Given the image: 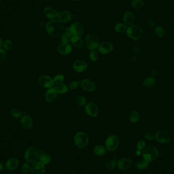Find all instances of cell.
<instances>
[{"instance_id":"obj_40","label":"cell","mask_w":174,"mask_h":174,"mask_svg":"<svg viewBox=\"0 0 174 174\" xmlns=\"http://www.w3.org/2000/svg\"><path fill=\"white\" fill-rule=\"evenodd\" d=\"M2 47L4 50H7V51L10 50L12 47V42L10 40H7L5 41Z\"/></svg>"},{"instance_id":"obj_1","label":"cell","mask_w":174,"mask_h":174,"mask_svg":"<svg viewBox=\"0 0 174 174\" xmlns=\"http://www.w3.org/2000/svg\"><path fill=\"white\" fill-rule=\"evenodd\" d=\"M46 31L50 36L57 38L61 36L64 30L63 23L59 20L53 19L49 21L46 25Z\"/></svg>"},{"instance_id":"obj_49","label":"cell","mask_w":174,"mask_h":174,"mask_svg":"<svg viewBox=\"0 0 174 174\" xmlns=\"http://www.w3.org/2000/svg\"><path fill=\"white\" fill-rule=\"evenodd\" d=\"M3 40H2L1 38H0V48H1V47L3 46Z\"/></svg>"},{"instance_id":"obj_10","label":"cell","mask_w":174,"mask_h":174,"mask_svg":"<svg viewBox=\"0 0 174 174\" xmlns=\"http://www.w3.org/2000/svg\"><path fill=\"white\" fill-rule=\"evenodd\" d=\"M38 81L40 85L44 88L50 89L54 86L55 83L53 79L48 75H41L39 78Z\"/></svg>"},{"instance_id":"obj_34","label":"cell","mask_w":174,"mask_h":174,"mask_svg":"<svg viewBox=\"0 0 174 174\" xmlns=\"http://www.w3.org/2000/svg\"><path fill=\"white\" fill-rule=\"evenodd\" d=\"M155 34L159 37H163L165 34V30L160 25H158L155 27Z\"/></svg>"},{"instance_id":"obj_17","label":"cell","mask_w":174,"mask_h":174,"mask_svg":"<svg viewBox=\"0 0 174 174\" xmlns=\"http://www.w3.org/2000/svg\"><path fill=\"white\" fill-rule=\"evenodd\" d=\"M43 14L48 19L53 20L57 18L58 12L54 8L46 7L43 9Z\"/></svg>"},{"instance_id":"obj_26","label":"cell","mask_w":174,"mask_h":174,"mask_svg":"<svg viewBox=\"0 0 174 174\" xmlns=\"http://www.w3.org/2000/svg\"><path fill=\"white\" fill-rule=\"evenodd\" d=\"M54 88L57 93L59 94L66 93L68 91V87L67 86L66 84L63 83H57L55 85Z\"/></svg>"},{"instance_id":"obj_22","label":"cell","mask_w":174,"mask_h":174,"mask_svg":"<svg viewBox=\"0 0 174 174\" xmlns=\"http://www.w3.org/2000/svg\"><path fill=\"white\" fill-rule=\"evenodd\" d=\"M57 93L55 88H51L48 89L45 94V99L48 103H52L55 101L57 98Z\"/></svg>"},{"instance_id":"obj_36","label":"cell","mask_w":174,"mask_h":174,"mask_svg":"<svg viewBox=\"0 0 174 174\" xmlns=\"http://www.w3.org/2000/svg\"><path fill=\"white\" fill-rule=\"evenodd\" d=\"M99 58V56L98 54V52L95 50L92 51L90 52L89 58L90 60L93 62H96L98 61Z\"/></svg>"},{"instance_id":"obj_47","label":"cell","mask_w":174,"mask_h":174,"mask_svg":"<svg viewBox=\"0 0 174 174\" xmlns=\"http://www.w3.org/2000/svg\"><path fill=\"white\" fill-rule=\"evenodd\" d=\"M5 167H6L5 166L4 164L3 163H0V171L4 170L5 168Z\"/></svg>"},{"instance_id":"obj_3","label":"cell","mask_w":174,"mask_h":174,"mask_svg":"<svg viewBox=\"0 0 174 174\" xmlns=\"http://www.w3.org/2000/svg\"><path fill=\"white\" fill-rule=\"evenodd\" d=\"M159 156V152L156 148L153 146H148L145 148L143 152L144 160L151 162L156 160Z\"/></svg>"},{"instance_id":"obj_21","label":"cell","mask_w":174,"mask_h":174,"mask_svg":"<svg viewBox=\"0 0 174 174\" xmlns=\"http://www.w3.org/2000/svg\"><path fill=\"white\" fill-rule=\"evenodd\" d=\"M20 123L23 128L29 129L32 127L33 121L30 116L24 115L21 118Z\"/></svg>"},{"instance_id":"obj_46","label":"cell","mask_w":174,"mask_h":174,"mask_svg":"<svg viewBox=\"0 0 174 174\" xmlns=\"http://www.w3.org/2000/svg\"><path fill=\"white\" fill-rule=\"evenodd\" d=\"M147 25H148V26H149L150 28H152L156 26V25H155V23L154 22L150 21V20L147 22Z\"/></svg>"},{"instance_id":"obj_31","label":"cell","mask_w":174,"mask_h":174,"mask_svg":"<svg viewBox=\"0 0 174 174\" xmlns=\"http://www.w3.org/2000/svg\"><path fill=\"white\" fill-rule=\"evenodd\" d=\"M132 5L134 9L140 10L143 8L145 4L143 0H132Z\"/></svg>"},{"instance_id":"obj_38","label":"cell","mask_w":174,"mask_h":174,"mask_svg":"<svg viewBox=\"0 0 174 174\" xmlns=\"http://www.w3.org/2000/svg\"><path fill=\"white\" fill-rule=\"evenodd\" d=\"M65 77L63 75H55V76L53 78V81L54 82V83H63L64 81Z\"/></svg>"},{"instance_id":"obj_28","label":"cell","mask_w":174,"mask_h":174,"mask_svg":"<svg viewBox=\"0 0 174 174\" xmlns=\"http://www.w3.org/2000/svg\"><path fill=\"white\" fill-rule=\"evenodd\" d=\"M73 35L71 33L69 28H68L65 30V32L63 33V34L61 36V41L62 42H70L72 37Z\"/></svg>"},{"instance_id":"obj_5","label":"cell","mask_w":174,"mask_h":174,"mask_svg":"<svg viewBox=\"0 0 174 174\" xmlns=\"http://www.w3.org/2000/svg\"><path fill=\"white\" fill-rule=\"evenodd\" d=\"M85 43L89 50L94 51L99 46V40L95 35L90 34L85 37Z\"/></svg>"},{"instance_id":"obj_14","label":"cell","mask_w":174,"mask_h":174,"mask_svg":"<svg viewBox=\"0 0 174 174\" xmlns=\"http://www.w3.org/2000/svg\"><path fill=\"white\" fill-rule=\"evenodd\" d=\"M58 51L62 55H67L72 51V46L68 42H62L58 47Z\"/></svg>"},{"instance_id":"obj_25","label":"cell","mask_w":174,"mask_h":174,"mask_svg":"<svg viewBox=\"0 0 174 174\" xmlns=\"http://www.w3.org/2000/svg\"><path fill=\"white\" fill-rule=\"evenodd\" d=\"M70 42L73 47L77 48H82L84 44L83 40L79 36H73L72 37Z\"/></svg>"},{"instance_id":"obj_39","label":"cell","mask_w":174,"mask_h":174,"mask_svg":"<svg viewBox=\"0 0 174 174\" xmlns=\"http://www.w3.org/2000/svg\"><path fill=\"white\" fill-rule=\"evenodd\" d=\"M31 170V167L28 163H25L22 167V174H26Z\"/></svg>"},{"instance_id":"obj_16","label":"cell","mask_w":174,"mask_h":174,"mask_svg":"<svg viewBox=\"0 0 174 174\" xmlns=\"http://www.w3.org/2000/svg\"><path fill=\"white\" fill-rule=\"evenodd\" d=\"M98 49V51L102 54H107L113 51V45L110 42H104L99 44Z\"/></svg>"},{"instance_id":"obj_12","label":"cell","mask_w":174,"mask_h":174,"mask_svg":"<svg viewBox=\"0 0 174 174\" xmlns=\"http://www.w3.org/2000/svg\"><path fill=\"white\" fill-rule=\"evenodd\" d=\"M82 89L87 92H93L96 89L95 83L91 79H86L81 82Z\"/></svg>"},{"instance_id":"obj_24","label":"cell","mask_w":174,"mask_h":174,"mask_svg":"<svg viewBox=\"0 0 174 174\" xmlns=\"http://www.w3.org/2000/svg\"><path fill=\"white\" fill-rule=\"evenodd\" d=\"M19 164L18 160L16 158H9L6 164V168L9 171H12L18 168Z\"/></svg>"},{"instance_id":"obj_6","label":"cell","mask_w":174,"mask_h":174,"mask_svg":"<svg viewBox=\"0 0 174 174\" xmlns=\"http://www.w3.org/2000/svg\"><path fill=\"white\" fill-rule=\"evenodd\" d=\"M105 148L108 151H114L117 149L119 145V140L115 135L108 136L105 140Z\"/></svg>"},{"instance_id":"obj_32","label":"cell","mask_w":174,"mask_h":174,"mask_svg":"<svg viewBox=\"0 0 174 174\" xmlns=\"http://www.w3.org/2000/svg\"><path fill=\"white\" fill-rule=\"evenodd\" d=\"M127 26L123 23H118L114 27L115 31L118 33H123L127 30Z\"/></svg>"},{"instance_id":"obj_9","label":"cell","mask_w":174,"mask_h":174,"mask_svg":"<svg viewBox=\"0 0 174 174\" xmlns=\"http://www.w3.org/2000/svg\"><path fill=\"white\" fill-rule=\"evenodd\" d=\"M154 136L156 140L160 143H167L171 140L170 134L164 130H159L157 132Z\"/></svg>"},{"instance_id":"obj_45","label":"cell","mask_w":174,"mask_h":174,"mask_svg":"<svg viewBox=\"0 0 174 174\" xmlns=\"http://www.w3.org/2000/svg\"><path fill=\"white\" fill-rule=\"evenodd\" d=\"M6 58V52L4 49L0 48V63L4 61Z\"/></svg>"},{"instance_id":"obj_43","label":"cell","mask_w":174,"mask_h":174,"mask_svg":"<svg viewBox=\"0 0 174 174\" xmlns=\"http://www.w3.org/2000/svg\"><path fill=\"white\" fill-rule=\"evenodd\" d=\"M145 146H146V143L145 141L144 140H140L137 144L136 148L138 149V150L141 151L145 148Z\"/></svg>"},{"instance_id":"obj_33","label":"cell","mask_w":174,"mask_h":174,"mask_svg":"<svg viewBox=\"0 0 174 174\" xmlns=\"http://www.w3.org/2000/svg\"><path fill=\"white\" fill-rule=\"evenodd\" d=\"M149 162L145 160H140L136 164V167L139 170H144L148 167Z\"/></svg>"},{"instance_id":"obj_44","label":"cell","mask_w":174,"mask_h":174,"mask_svg":"<svg viewBox=\"0 0 174 174\" xmlns=\"http://www.w3.org/2000/svg\"><path fill=\"white\" fill-rule=\"evenodd\" d=\"M145 138L148 140H153L155 139V136L151 132H147L145 133Z\"/></svg>"},{"instance_id":"obj_30","label":"cell","mask_w":174,"mask_h":174,"mask_svg":"<svg viewBox=\"0 0 174 174\" xmlns=\"http://www.w3.org/2000/svg\"><path fill=\"white\" fill-rule=\"evenodd\" d=\"M156 83L155 79L153 77H148L144 81V86L147 88H152Z\"/></svg>"},{"instance_id":"obj_7","label":"cell","mask_w":174,"mask_h":174,"mask_svg":"<svg viewBox=\"0 0 174 174\" xmlns=\"http://www.w3.org/2000/svg\"><path fill=\"white\" fill-rule=\"evenodd\" d=\"M69 28L70 32L73 36H80L85 32V25L83 22H73Z\"/></svg>"},{"instance_id":"obj_20","label":"cell","mask_w":174,"mask_h":174,"mask_svg":"<svg viewBox=\"0 0 174 174\" xmlns=\"http://www.w3.org/2000/svg\"><path fill=\"white\" fill-rule=\"evenodd\" d=\"M58 19L62 23L69 22L72 18V14L67 11H61L58 15Z\"/></svg>"},{"instance_id":"obj_2","label":"cell","mask_w":174,"mask_h":174,"mask_svg":"<svg viewBox=\"0 0 174 174\" xmlns=\"http://www.w3.org/2000/svg\"><path fill=\"white\" fill-rule=\"evenodd\" d=\"M126 32L129 38L135 40H137L140 39L143 34V31L142 28L139 25L136 24H133L129 26L127 29Z\"/></svg>"},{"instance_id":"obj_41","label":"cell","mask_w":174,"mask_h":174,"mask_svg":"<svg viewBox=\"0 0 174 174\" xmlns=\"http://www.w3.org/2000/svg\"><path fill=\"white\" fill-rule=\"evenodd\" d=\"M116 162L114 160H110L107 162L106 164V167L108 170H113L116 167Z\"/></svg>"},{"instance_id":"obj_29","label":"cell","mask_w":174,"mask_h":174,"mask_svg":"<svg viewBox=\"0 0 174 174\" xmlns=\"http://www.w3.org/2000/svg\"><path fill=\"white\" fill-rule=\"evenodd\" d=\"M129 119L130 121L132 123H136L138 122L140 119V114L137 111L133 110L129 114Z\"/></svg>"},{"instance_id":"obj_19","label":"cell","mask_w":174,"mask_h":174,"mask_svg":"<svg viewBox=\"0 0 174 174\" xmlns=\"http://www.w3.org/2000/svg\"><path fill=\"white\" fill-rule=\"evenodd\" d=\"M123 21L126 26H132L135 22V16L132 12L126 11L123 15Z\"/></svg>"},{"instance_id":"obj_23","label":"cell","mask_w":174,"mask_h":174,"mask_svg":"<svg viewBox=\"0 0 174 174\" xmlns=\"http://www.w3.org/2000/svg\"><path fill=\"white\" fill-rule=\"evenodd\" d=\"M38 159L44 165L48 164L51 160V156L47 152H41L38 153Z\"/></svg>"},{"instance_id":"obj_42","label":"cell","mask_w":174,"mask_h":174,"mask_svg":"<svg viewBox=\"0 0 174 174\" xmlns=\"http://www.w3.org/2000/svg\"><path fill=\"white\" fill-rule=\"evenodd\" d=\"M80 83H81L79 81H73L70 83L69 86V89L71 90L76 89L79 86Z\"/></svg>"},{"instance_id":"obj_50","label":"cell","mask_w":174,"mask_h":174,"mask_svg":"<svg viewBox=\"0 0 174 174\" xmlns=\"http://www.w3.org/2000/svg\"><path fill=\"white\" fill-rule=\"evenodd\" d=\"M140 154H141V151H139V150H138V151H136V155H138V156H139V155H140Z\"/></svg>"},{"instance_id":"obj_11","label":"cell","mask_w":174,"mask_h":174,"mask_svg":"<svg viewBox=\"0 0 174 174\" xmlns=\"http://www.w3.org/2000/svg\"><path fill=\"white\" fill-rule=\"evenodd\" d=\"M44 165L40 161H35L31 165V174H44Z\"/></svg>"},{"instance_id":"obj_35","label":"cell","mask_w":174,"mask_h":174,"mask_svg":"<svg viewBox=\"0 0 174 174\" xmlns=\"http://www.w3.org/2000/svg\"><path fill=\"white\" fill-rule=\"evenodd\" d=\"M75 101H76V104L81 107L86 105V99L85 97L83 96H81V95L78 96L75 98Z\"/></svg>"},{"instance_id":"obj_18","label":"cell","mask_w":174,"mask_h":174,"mask_svg":"<svg viewBox=\"0 0 174 174\" xmlns=\"http://www.w3.org/2000/svg\"><path fill=\"white\" fill-rule=\"evenodd\" d=\"M88 67V64L83 60H76L74 62L73 68L75 71L78 72H82L85 71Z\"/></svg>"},{"instance_id":"obj_8","label":"cell","mask_w":174,"mask_h":174,"mask_svg":"<svg viewBox=\"0 0 174 174\" xmlns=\"http://www.w3.org/2000/svg\"><path fill=\"white\" fill-rule=\"evenodd\" d=\"M25 158L28 163H33L38 158V153L33 147H29L26 150Z\"/></svg>"},{"instance_id":"obj_15","label":"cell","mask_w":174,"mask_h":174,"mask_svg":"<svg viewBox=\"0 0 174 174\" xmlns=\"http://www.w3.org/2000/svg\"><path fill=\"white\" fill-rule=\"evenodd\" d=\"M132 165V160L130 158H122L117 163L118 168L120 170L125 171L130 168Z\"/></svg>"},{"instance_id":"obj_13","label":"cell","mask_w":174,"mask_h":174,"mask_svg":"<svg viewBox=\"0 0 174 174\" xmlns=\"http://www.w3.org/2000/svg\"><path fill=\"white\" fill-rule=\"evenodd\" d=\"M85 111L91 117H96L98 114V107L94 103H89L86 105Z\"/></svg>"},{"instance_id":"obj_48","label":"cell","mask_w":174,"mask_h":174,"mask_svg":"<svg viewBox=\"0 0 174 174\" xmlns=\"http://www.w3.org/2000/svg\"><path fill=\"white\" fill-rule=\"evenodd\" d=\"M157 74V71L156 69H153V70H152V76H156V75Z\"/></svg>"},{"instance_id":"obj_4","label":"cell","mask_w":174,"mask_h":174,"mask_svg":"<svg viewBox=\"0 0 174 174\" xmlns=\"http://www.w3.org/2000/svg\"><path fill=\"white\" fill-rule=\"evenodd\" d=\"M89 142V138L88 135L83 132H78L74 136V142L75 145L78 148H85L88 145Z\"/></svg>"},{"instance_id":"obj_27","label":"cell","mask_w":174,"mask_h":174,"mask_svg":"<svg viewBox=\"0 0 174 174\" xmlns=\"http://www.w3.org/2000/svg\"><path fill=\"white\" fill-rule=\"evenodd\" d=\"M93 151L95 155L99 156H102L105 155L107 153V149L103 145H97L94 148Z\"/></svg>"},{"instance_id":"obj_51","label":"cell","mask_w":174,"mask_h":174,"mask_svg":"<svg viewBox=\"0 0 174 174\" xmlns=\"http://www.w3.org/2000/svg\"><path fill=\"white\" fill-rule=\"evenodd\" d=\"M72 1H74V2H77V1H79V0H71Z\"/></svg>"},{"instance_id":"obj_37","label":"cell","mask_w":174,"mask_h":174,"mask_svg":"<svg viewBox=\"0 0 174 174\" xmlns=\"http://www.w3.org/2000/svg\"><path fill=\"white\" fill-rule=\"evenodd\" d=\"M11 114L14 118H19L22 116V111L18 108H14L11 111Z\"/></svg>"}]
</instances>
